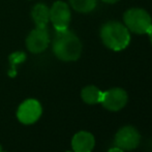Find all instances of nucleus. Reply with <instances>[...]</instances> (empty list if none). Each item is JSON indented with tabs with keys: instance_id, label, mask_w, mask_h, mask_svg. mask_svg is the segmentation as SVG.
<instances>
[{
	"instance_id": "7ed1b4c3",
	"label": "nucleus",
	"mask_w": 152,
	"mask_h": 152,
	"mask_svg": "<svg viewBox=\"0 0 152 152\" xmlns=\"http://www.w3.org/2000/svg\"><path fill=\"white\" fill-rule=\"evenodd\" d=\"M126 28L138 34L148 33L152 27V20L149 14L142 8H132L124 14Z\"/></svg>"
},
{
	"instance_id": "a211bd4d",
	"label": "nucleus",
	"mask_w": 152,
	"mask_h": 152,
	"mask_svg": "<svg viewBox=\"0 0 152 152\" xmlns=\"http://www.w3.org/2000/svg\"><path fill=\"white\" fill-rule=\"evenodd\" d=\"M0 152H4V151H2V150H1V151H0Z\"/></svg>"
},
{
	"instance_id": "39448f33",
	"label": "nucleus",
	"mask_w": 152,
	"mask_h": 152,
	"mask_svg": "<svg viewBox=\"0 0 152 152\" xmlns=\"http://www.w3.org/2000/svg\"><path fill=\"white\" fill-rule=\"evenodd\" d=\"M128 100L127 93L122 88H112L102 92V97L100 104L104 109L111 112L120 111L126 106Z\"/></svg>"
},
{
	"instance_id": "2eb2a0df",
	"label": "nucleus",
	"mask_w": 152,
	"mask_h": 152,
	"mask_svg": "<svg viewBox=\"0 0 152 152\" xmlns=\"http://www.w3.org/2000/svg\"><path fill=\"white\" fill-rule=\"evenodd\" d=\"M102 1L106 2V3H115V2L119 1V0H102Z\"/></svg>"
},
{
	"instance_id": "0eeeda50",
	"label": "nucleus",
	"mask_w": 152,
	"mask_h": 152,
	"mask_svg": "<svg viewBox=\"0 0 152 152\" xmlns=\"http://www.w3.org/2000/svg\"><path fill=\"white\" fill-rule=\"evenodd\" d=\"M50 20L56 31L67 29L70 21V10L63 1H56L50 10Z\"/></svg>"
},
{
	"instance_id": "6e6552de",
	"label": "nucleus",
	"mask_w": 152,
	"mask_h": 152,
	"mask_svg": "<svg viewBox=\"0 0 152 152\" xmlns=\"http://www.w3.org/2000/svg\"><path fill=\"white\" fill-rule=\"evenodd\" d=\"M50 36L46 27H36L30 32L26 39V46L32 53H40L49 46Z\"/></svg>"
},
{
	"instance_id": "ddd939ff",
	"label": "nucleus",
	"mask_w": 152,
	"mask_h": 152,
	"mask_svg": "<svg viewBox=\"0 0 152 152\" xmlns=\"http://www.w3.org/2000/svg\"><path fill=\"white\" fill-rule=\"evenodd\" d=\"M26 58L24 53L22 52H18V53H14L10 56V62L12 63V72H14V76H15V65L17 63H20V62L24 61V59Z\"/></svg>"
},
{
	"instance_id": "f257e3e1",
	"label": "nucleus",
	"mask_w": 152,
	"mask_h": 152,
	"mask_svg": "<svg viewBox=\"0 0 152 152\" xmlns=\"http://www.w3.org/2000/svg\"><path fill=\"white\" fill-rule=\"evenodd\" d=\"M53 52L60 60L76 61L82 53V44L76 34L68 29L56 31L53 42Z\"/></svg>"
},
{
	"instance_id": "1a4fd4ad",
	"label": "nucleus",
	"mask_w": 152,
	"mask_h": 152,
	"mask_svg": "<svg viewBox=\"0 0 152 152\" xmlns=\"http://www.w3.org/2000/svg\"><path fill=\"white\" fill-rule=\"evenodd\" d=\"M95 145L93 134L88 132H79L72 140V147L74 152H91Z\"/></svg>"
},
{
	"instance_id": "20e7f679",
	"label": "nucleus",
	"mask_w": 152,
	"mask_h": 152,
	"mask_svg": "<svg viewBox=\"0 0 152 152\" xmlns=\"http://www.w3.org/2000/svg\"><path fill=\"white\" fill-rule=\"evenodd\" d=\"M141 136L136 127L126 125L121 127L115 136V145L123 151L136 149L140 144Z\"/></svg>"
},
{
	"instance_id": "9d476101",
	"label": "nucleus",
	"mask_w": 152,
	"mask_h": 152,
	"mask_svg": "<svg viewBox=\"0 0 152 152\" xmlns=\"http://www.w3.org/2000/svg\"><path fill=\"white\" fill-rule=\"evenodd\" d=\"M32 18L36 27H46L50 20V10L42 3H38L32 10Z\"/></svg>"
},
{
	"instance_id": "4468645a",
	"label": "nucleus",
	"mask_w": 152,
	"mask_h": 152,
	"mask_svg": "<svg viewBox=\"0 0 152 152\" xmlns=\"http://www.w3.org/2000/svg\"><path fill=\"white\" fill-rule=\"evenodd\" d=\"M108 152H124V151L122 150V149L118 148V147H113V148H111Z\"/></svg>"
},
{
	"instance_id": "dca6fc26",
	"label": "nucleus",
	"mask_w": 152,
	"mask_h": 152,
	"mask_svg": "<svg viewBox=\"0 0 152 152\" xmlns=\"http://www.w3.org/2000/svg\"><path fill=\"white\" fill-rule=\"evenodd\" d=\"M148 34H149V36H150V40H151V42H152V27L150 28V30L148 31Z\"/></svg>"
},
{
	"instance_id": "f3484780",
	"label": "nucleus",
	"mask_w": 152,
	"mask_h": 152,
	"mask_svg": "<svg viewBox=\"0 0 152 152\" xmlns=\"http://www.w3.org/2000/svg\"><path fill=\"white\" fill-rule=\"evenodd\" d=\"M0 151H1V146H0Z\"/></svg>"
},
{
	"instance_id": "9b49d317",
	"label": "nucleus",
	"mask_w": 152,
	"mask_h": 152,
	"mask_svg": "<svg viewBox=\"0 0 152 152\" xmlns=\"http://www.w3.org/2000/svg\"><path fill=\"white\" fill-rule=\"evenodd\" d=\"M82 99L88 104H100L102 97V91H100L95 86H86L81 92Z\"/></svg>"
},
{
	"instance_id": "f8f14e48",
	"label": "nucleus",
	"mask_w": 152,
	"mask_h": 152,
	"mask_svg": "<svg viewBox=\"0 0 152 152\" xmlns=\"http://www.w3.org/2000/svg\"><path fill=\"white\" fill-rule=\"evenodd\" d=\"M72 8L80 12H89L96 6V0H69Z\"/></svg>"
},
{
	"instance_id": "f03ea898",
	"label": "nucleus",
	"mask_w": 152,
	"mask_h": 152,
	"mask_svg": "<svg viewBox=\"0 0 152 152\" xmlns=\"http://www.w3.org/2000/svg\"><path fill=\"white\" fill-rule=\"evenodd\" d=\"M102 42L113 51H121L128 46L130 34L125 26L118 22H108L100 30Z\"/></svg>"
},
{
	"instance_id": "423d86ee",
	"label": "nucleus",
	"mask_w": 152,
	"mask_h": 152,
	"mask_svg": "<svg viewBox=\"0 0 152 152\" xmlns=\"http://www.w3.org/2000/svg\"><path fill=\"white\" fill-rule=\"evenodd\" d=\"M42 109L36 99H27L20 104L17 112L19 121L23 124H32L42 116Z\"/></svg>"
}]
</instances>
